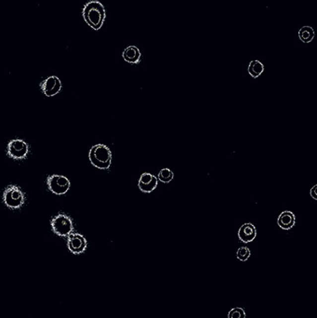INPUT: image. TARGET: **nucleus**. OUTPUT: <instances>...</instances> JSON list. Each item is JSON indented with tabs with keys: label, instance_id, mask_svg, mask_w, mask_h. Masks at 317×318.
<instances>
[{
	"label": "nucleus",
	"instance_id": "11",
	"mask_svg": "<svg viewBox=\"0 0 317 318\" xmlns=\"http://www.w3.org/2000/svg\"><path fill=\"white\" fill-rule=\"evenodd\" d=\"M122 57L127 63L131 64H140L141 60V53L138 47L136 46H128L127 47L122 53Z\"/></svg>",
	"mask_w": 317,
	"mask_h": 318
},
{
	"label": "nucleus",
	"instance_id": "15",
	"mask_svg": "<svg viewBox=\"0 0 317 318\" xmlns=\"http://www.w3.org/2000/svg\"><path fill=\"white\" fill-rule=\"evenodd\" d=\"M173 178H174V174H173L172 170L168 169V168H165L159 171L157 180L162 182L164 184H169L173 180Z\"/></svg>",
	"mask_w": 317,
	"mask_h": 318
},
{
	"label": "nucleus",
	"instance_id": "2",
	"mask_svg": "<svg viewBox=\"0 0 317 318\" xmlns=\"http://www.w3.org/2000/svg\"><path fill=\"white\" fill-rule=\"evenodd\" d=\"M91 165L99 170H108L112 164V152L105 144H95L89 152Z\"/></svg>",
	"mask_w": 317,
	"mask_h": 318
},
{
	"label": "nucleus",
	"instance_id": "18",
	"mask_svg": "<svg viewBox=\"0 0 317 318\" xmlns=\"http://www.w3.org/2000/svg\"><path fill=\"white\" fill-rule=\"evenodd\" d=\"M317 185H315L312 189H311L310 194L311 196L314 198L315 200L317 199Z\"/></svg>",
	"mask_w": 317,
	"mask_h": 318
},
{
	"label": "nucleus",
	"instance_id": "7",
	"mask_svg": "<svg viewBox=\"0 0 317 318\" xmlns=\"http://www.w3.org/2000/svg\"><path fill=\"white\" fill-rule=\"evenodd\" d=\"M67 247L73 254H81L87 250L88 241L84 236L73 232L67 237Z\"/></svg>",
	"mask_w": 317,
	"mask_h": 318
},
{
	"label": "nucleus",
	"instance_id": "3",
	"mask_svg": "<svg viewBox=\"0 0 317 318\" xmlns=\"http://www.w3.org/2000/svg\"><path fill=\"white\" fill-rule=\"evenodd\" d=\"M3 202L6 207L16 210L20 209L25 203V193L17 185H8L3 192Z\"/></svg>",
	"mask_w": 317,
	"mask_h": 318
},
{
	"label": "nucleus",
	"instance_id": "16",
	"mask_svg": "<svg viewBox=\"0 0 317 318\" xmlns=\"http://www.w3.org/2000/svg\"><path fill=\"white\" fill-rule=\"evenodd\" d=\"M251 250L248 247H241L238 249V251L236 252V257L237 259L241 261H246L250 259L251 257Z\"/></svg>",
	"mask_w": 317,
	"mask_h": 318
},
{
	"label": "nucleus",
	"instance_id": "4",
	"mask_svg": "<svg viewBox=\"0 0 317 318\" xmlns=\"http://www.w3.org/2000/svg\"><path fill=\"white\" fill-rule=\"evenodd\" d=\"M52 232L62 237H67L74 232V223L72 219L64 213L52 217L51 221Z\"/></svg>",
	"mask_w": 317,
	"mask_h": 318
},
{
	"label": "nucleus",
	"instance_id": "9",
	"mask_svg": "<svg viewBox=\"0 0 317 318\" xmlns=\"http://www.w3.org/2000/svg\"><path fill=\"white\" fill-rule=\"evenodd\" d=\"M158 185V180L155 177L154 174H151L149 172H144L140 175L138 186L141 192H152Z\"/></svg>",
	"mask_w": 317,
	"mask_h": 318
},
{
	"label": "nucleus",
	"instance_id": "5",
	"mask_svg": "<svg viewBox=\"0 0 317 318\" xmlns=\"http://www.w3.org/2000/svg\"><path fill=\"white\" fill-rule=\"evenodd\" d=\"M29 144L22 139H13L8 141L7 155L14 160H23L29 154Z\"/></svg>",
	"mask_w": 317,
	"mask_h": 318
},
{
	"label": "nucleus",
	"instance_id": "12",
	"mask_svg": "<svg viewBox=\"0 0 317 318\" xmlns=\"http://www.w3.org/2000/svg\"><path fill=\"white\" fill-rule=\"evenodd\" d=\"M296 216L292 211L285 210L281 212L277 219V224L283 230H290L295 226Z\"/></svg>",
	"mask_w": 317,
	"mask_h": 318
},
{
	"label": "nucleus",
	"instance_id": "17",
	"mask_svg": "<svg viewBox=\"0 0 317 318\" xmlns=\"http://www.w3.org/2000/svg\"><path fill=\"white\" fill-rule=\"evenodd\" d=\"M228 318H246V312L240 307L233 308L229 312Z\"/></svg>",
	"mask_w": 317,
	"mask_h": 318
},
{
	"label": "nucleus",
	"instance_id": "10",
	"mask_svg": "<svg viewBox=\"0 0 317 318\" xmlns=\"http://www.w3.org/2000/svg\"><path fill=\"white\" fill-rule=\"evenodd\" d=\"M257 237V230L251 222L244 223L238 231V237L239 240L244 243H250L252 242Z\"/></svg>",
	"mask_w": 317,
	"mask_h": 318
},
{
	"label": "nucleus",
	"instance_id": "1",
	"mask_svg": "<svg viewBox=\"0 0 317 318\" xmlns=\"http://www.w3.org/2000/svg\"><path fill=\"white\" fill-rule=\"evenodd\" d=\"M82 15L87 24L92 29L98 31L104 25L106 18V10L100 1L92 0L84 6Z\"/></svg>",
	"mask_w": 317,
	"mask_h": 318
},
{
	"label": "nucleus",
	"instance_id": "8",
	"mask_svg": "<svg viewBox=\"0 0 317 318\" xmlns=\"http://www.w3.org/2000/svg\"><path fill=\"white\" fill-rule=\"evenodd\" d=\"M39 87L46 96L53 97L61 92L63 85L58 76L51 75L41 82Z\"/></svg>",
	"mask_w": 317,
	"mask_h": 318
},
{
	"label": "nucleus",
	"instance_id": "14",
	"mask_svg": "<svg viewBox=\"0 0 317 318\" xmlns=\"http://www.w3.org/2000/svg\"><path fill=\"white\" fill-rule=\"evenodd\" d=\"M315 36H316V33H315V30L313 27L311 26H303L300 31H299V38L300 40L305 43V44H308L312 42L315 38Z\"/></svg>",
	"mask_w": 317,
	"mask_h": 318
},
{
	"label": "nucleus",
	"instance_id": "6",
	"mask_svg": "<svg viewBox=\"0 0 317 318\" xmlns=\"http://www.w3.org/2000/svg\"><path fill=\"white\" fill-rule=\"evenodd\" d=\"M47 185L49 190L57 195L65 194L70 187H71V182L68 178L59 174H52L47 178Z\"/></svg>",
	"mask_w": 317,
	"mask_h": 318
},
{
	"label": "nucleus",
	"instance_id": "13",
	"mask_svg": "<svg viewBox=\"0 0 317 318\" xmlns=\"http://www.w3.org/2000/svg\"><path fill=\"white\" fill-rule=\"evenodd\" d=\"M248 72H249V74H251V77L257 78L264 72V65L261 62H259L258 60H253L249 64Z\"/></svg>",
	"mask_w": 317,
	"mask_h": 318
}]
</instances>
